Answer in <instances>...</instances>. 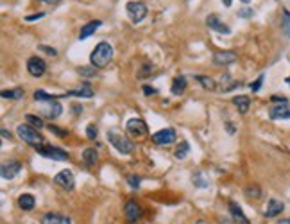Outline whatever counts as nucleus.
Instances as JSON below:
<instances>
[{"instance_id": "4be33fe9", "label": "nucleus", "mask_w": 290, "mask_h": 224, "mask_svg": "<svg viewBox=\"0 0 290 224\" xmlns=\"http://www.w3.org/2000/svg\"><path fill=\"white\" fill-rule=\"evenodd\" d=\"M36 205V199L32 194H22L20 197H18V207L22 208L24 212H29V210H32Z\"/></svg>"}, {"instance_id": "4c0bfd02", "label": "nucleus", "mask_w": 290, "mask_h": 224, "mask_svg": "<svg viewBox=\"0 0 290 224\" xmlns=\"http://www.w3.org/2000/svg\"><path fill=\"white\" fill-rule=\"evenodd\" d=\"M38 48H40V50H43L45 54H48V56H58V50H56L54 47H47V45H40Z\"/></svg>"}, {"instance_id": "c756f323", "label": "nucleus", "mask_w": 290, "mask_h": 224, "mask_svg": "<svg viewBox=\"0 0 290 224\" xmlns=\"http://www.w3.org/2000/svg\"><path fill=\"white\" fill-rule=\"evenodd\" d=\"M281 27H283L285 36L290 40V11L289 9H283V20H281Z\"/></svg>"}, {"instance_id": "72a5a7b5", "label": "nucleus", "mask_w": 290, "mask_h": 224, "mask_svg": "<svg viewBox=\"0 0 290 224\" xmlns=\"http://www.w3.org/2000/svg\"><path fill=\"white\" fill-rule=\"evenodd\" d=\"M77 74L83 77H93L97 74V68L93 65L92 66H81V68H77Z\"/></svg>"}, {"instance_id": "c9c22d12", "label": "nucleus", "mask_w": 290, "mask_h": 224, "mask_svg": "<svg viewBox=\"0 0 290 224\" xmlns=\"http://www.w3.org/2000/svg\"><path fill=\"white\" fill-rule=\"evenodd\" d=\"M86 136H88L90 140H95V138H97V128H95L93 124H90L88 128H86Z\"/></svg>"}, {"instance_id": "5701e85b", "label": "nucleus", "mask_w": 290, "mask_h": 224, "mask_svg": "<svg viewBox=\"0 0 290 224\" xmlns=\"http://www.w3.org/2000/svg\"><path fill=\"white\" fill-rule=\"evenodd\" d=\"M186 88V77L184 76H178L174 81H172V94L174 95H181Z\"/></svg>"}, {"instance_id": "37998d69", "label": "nucleus", "mask_w": 290, "mask_h": 224, "mask_svg": "<svg viewBox=\"0 0 290 224\" xmlns=\"http://www.w3.org/2000/svg\"><path fill=\"white\" fill-rule=\"evenodd\" d=\"M48 129L52 131V133H56V135H61V136H65L66 135V131H63V129H58L56 126H48Z\"/></svg>"}, {"instance_id": "bb28decb", "label": "nucleus", "mask_w": 290, "mask_h": 224, "mask_svg": "<svg viewBox=\"0 0 290 224\" xmlns=\"http://www.w3.org/2000/svg\"><path fill=\"white\" fill-rule=\"evenodd\" d=\"M196 79L199 81V84H201L204 90H215V88H217V83H215L212 77H208V76H196Z\"/></svg>"}, {"instance_id": "58836bf2", "label": "nucleus", "mask_w": 290, "mask_h": 224, "mask_svg": "<svg viewBox=\"0 0 290 224\" xmlns=\"http://www.w3.org/2000/svg\"><path fill=\"white\" fill-rule=\"evenodd\" d=\"M238 16H240V18H251V16H253V9L244 7V9H240V11H238Z\"/></svg>"}, {"instance_id": "9d476101", "label": "nucleus", "mask_w": 290, "mask_h": 224, "mask_svg": "<svg viewBox=\"0 0 290 224\" xmlns=\"http://www.w3.org/2000/svg\"><path fill=\"white\" fill-rule=\"evenodd\" d=\"M22 171V163L16 161V160H13V161H6V163H2L0 167V174H2V179H13V177H16Z\"/></svg>"}, {"instance_id": "f3484780", "label": "nucleus", "mask_w": 290, "mask_h": 224, "mask_svg": "<svg viewBox=\"0 0 290 224\" xmlns=\"http://www.w3.org/2000/svg\"><path fill=\"white\" fill-rule=\"evenodd\" d=\"M63 97H84V99H92V97H93V90L90 88L88 83H84L81 88L70 90V92L63 94Z\"/></svg>"}, {"instance_id": "ea45409f", "label": "nucleus", "mask_w": 290, "mask_h": 224, "mask_svg": "<svg viewBox=\"0 0 290 224\" xmlns=\"http://www.w3.org/2000/svg\"><path fill=\"white\" fill-rule=\"evenodd\" d=\"M143 94L147 95V97H151V95H156L158 94V90L156 88H153V86H149V84H145V86H143Z\"/></svg>"}, {"instance_id": "3c124183", "label": "nucleus", "mask_w": 290, "mask_h": 224, "mask_svg": "<svg viewBox=\"0 0 290 224\" xmlns=\"http://www.w3.org/2000/svg\"><path fill=\"white\" fill-rule=\"evenodd\" d=\"M222 4H224V6L229 7V6H231V0H222Z\"/></svg>"}, {"instance_id": "f257e3e1", "label": "nucleus", "mask_w": 290, "mask_h": 224, "mask_svg": "<svg viewBox=\"0 0 290 224\" xmlns=\"http://www.w3.org/2000/svg\"><path fill=\"white\" fill-rule=\"evenodd\" d=\"M113 59V47L107 42H101L90 54V61L95 68H104Z\"/></svg>"}, {"instance_id": "f8f14e48", "label": "nucleus", "mask_w": 290, "mask_h": 224, "mask_svg": "<svg viewBox=\"0 0 290 224\" xmlns=\"http://www.w3.org/2000/svg\"><path fill=\"white\" fill-rule=\"evenodd\" d=\"M124 215L127 219V223H137L138 219L142 217V208L137 201H127L124 205Z\"/></svg>"}, {"instance_id": "39448f33", "label": "nucleus", "mask_w": 290, "mask_h": 224, "mask_svg": "<svg viewBox=\"0 0 290 224\" xmlns=\"http://www.w3.org/2000/svg\"><path fill=\"white\" fill-rule=\"evenodd\" d=\"M34 149L40 156L48 158V160H56V161H65V160L70 158L66 151H63L61 147H54V145H43L42 144V145H36Z\"/></svg>"}, {"instance_id": "09e8293b", "label": "nucleus", "mask_w": 290, "mask_h": 224, "mask_svg": "<svg viewBox=\"0 0 290 224\" xmlns=\"http://www.w3.org/2000/svg\"><path fill=\"white\" fill-rule=\"evenodd\" d=\"M74 112H76V113H83V106H74Z\"/></svg>"}, {"instance_id": "7c9ffc66", "label": "nucleus", "mask_w": 290, "mask_h": 224, "mask_svg": "<svg viewBox=\"0 0 290 224\" xmlns=\"http://www.w3.org/2000/svg\"><path fill=\"white\" fill-rule=\"evenodd\" d=\"M244 192H245L247 197H255V199H260L261 197V189L258 185H249V187H245Z\"/></svg>"}, {"instance_id": "49530a36", "label": "nucleus", "mask_w": 290, "mask_h": 224, "mask_svg": "<svg viewBox=\"0 0 290 224\" xmlns=\"http://www.w3.org/2000/svg\"><path fill=\"white\" fill-rule=\"evenodd\" d=\"M43 4H56V2H60V0H40Z\"/></svg>"}, {"instance_id": "8fccbe9b", "label": "nucleus", "mask_w": 290, "mask_h": 224, "mask_svg": "<svg viewBox=\"0 0 290 224\" xmlns=\"http://www.w3.org/2000/svg\"><path fill=\"white\" fill-rule=\"evenodd\" d=\"M276 224H290V219H283V221H279V223Z\"/></svg>"}, {"instance_id": "c85d7f7f", "label": "nucleus", "mask_w": 290, "mask_h": 224, "mask_svg": "<svg viewBox=\"0 0 290 224\" xmlns=\"http://www.w3.org/2000/svg\"><path fill=\"white\" fill-rule=\"evenodd\" d=\"M22 95H24V90H22V88L4 90V92H2V97H4V99H13V100H16V99H20Z\"/></svg>"}, {"instance_id": "dca6fc26", "label": "nucleus", "mask_w": 290, "mask_h": 224, "mask_svg": "<svg viewBox=\"0 0 290 224\" xmlns=\"http://www.w3.org/2000/svg\"><path fill=\"white\" fill-rule=\"evenodd\" d=\"M285 210V203L279 199H269V203H267L265 210H263V215L265 217H276V215H279V213Z\"/></svg>"}, {"instance_id": "603ef678", "label": "nucleus", "mask_w": 290, "mask_h": 224, "mask_svg": "<svg viewBox=\"0 0 290 224\" xmlns=\"http://www.w3.org/2000/svg\"><path fill=\"white\" fill-rule=\"evenodd\" d=\"M196 224H206V221H197Z\"/></svg>"}, {"instance_id": "4468645a", "label": "nucleus", "mask_w": 290, "mask_h": 224, "mask_svg": "<svg viewBox=\"0 0 290 224\" xmlns=\"http://www.w3.org/2000/svg\"><path fill=\"white\" fill-rule=\"evenodd\" d=\"M206 25L210 27L212 31H217V32H220V34H229L231 29L228 27V25L220 20L217 15H210V16L206 18Z\"/></svg>"}, {"instance_id": "2eb2a0df", "label": "nucleus", "mask_w": 290, "mask_h": 224, "mask_svg": "<svg viewBox=\"0 0 290 224\" xmlns=\"http://www.w3.org/2000/svg\"><path fill=\"white\" fill-rule=\"evenodd\" d=\"M237 61V54L231 52V50H219V52L214 54V63L215 65L226 66L229 63H235Z\"/></svg>"}, {"instance_id": "0eeeda50", "label": "nucleus", "mask_w": 290, "mask_h": 224, "mask_svg": "<svg viewBox=\"0 0 290 224\" xmlns=\"http://www.w3.org/2000/svg\"><path fill=\"white\" fill-rule=\"evenodd\" d=\"M176 131L172 129V128H165V129L158 131V133H154L153 135V142L154 144H158V145H170L176 142Z\"/></svg>"}, {"instance_id": "393cba45", "label": "nucleus", "mask_w": 290, "mask_h": 224, "mask_svg": "<svg viewBox=\"0 0 290 224\" xmlns=\"http://www.w3.org/2000/svg\"><path fill=\"white\" fill-rule=\"evenodd\" d=\"M188 153H190V144L186 140H183L178 145V147H176V151H174V156H176L178 160H184L186 156H188Z\"/></svg>"}, {"instance_id": "423d86ee", "label": "nucleus", "mask_w": 290, "mask_h": 224, "mask_svg": "<svg viewBox=\"0 0 290 224\" xmlns=\"http://www.w3.org/2000/svg\"><path fill=\"white\" fill-rule=\"evenodd\" d=\"M42 115L43 117H47L50 118V120H54V118H58L63 113V106H61L60 102L56 99L52 100H47V102H42Z\"/></svg>"}, {"instance_id": "2f4dec72", "label": "nucleus", "mask_w": 290, "mask_h": 224, "mask_svg": "<svg viewBox=\"0 0 290 224\" xmlns=\"http://www.w3.org/2000/svg\"><path fill=\"white\" fill-rule=\"evenodd\" d=\"M52 99H58L56 95H48L47 92H43V90H36L34 92V100L38 102H47V100H52Z\"/></svg>"}, {"instance_id": "f03ea898", "label": "nucleus", "mask_w": 290, "mask_h": 224, "mask_svg": "<svg viewBox=\"0 0 290 224\" xmlns=\"http://www.w3.org/2000/svg\"><path fill=\"white\" fill-rule=\"evenodd\" d=\"M107 140H109V144H111L113 147L117 149L119 153L122 154H131L133 151H135V145H133V142L127 140L125 136H122L120 133H117V131H107Z\"/></svg>"}, {"instance_id": "e433bc0d", "label": "nucleus", "mask_w": 290, "mask_h": 224, "mask_svg": "<svg viewBox=\"0 0 290 224\" xmlns=\"http://www.w3.org/2000/svg\"><path fill=\"white\" fill-rule=\"evenodd\" d=\"M263 79H265V76H263V74H261V76L258 77V79H256L255 83L251 84V90H253V92H258V90L261 88V84H263Z\"/></svg>"}, {"instance_id": "b1692460", "label": "nucleus", "mask_w": 290, "mask_h": 224, "mask_svg": "<svg viewBox=\"0 0 290 224\" xmlns=\"http://www.w3.org/2000/svg\"><path fill=\"white\" fill-rule=\"evenodd\" d=\"M192 183H194V187L197 189H208L210 187V181H208V177L204 176V172H196L194 176H192Z\"/></svg>"}, {"instance_id": "473e14b6", "label": "nucleus", "mask_w": 290, "mask_h": 224, "mask_svg": "<svg viewBox=\"0 0 290 224\" xmlns=\"http://www.w3.org/2000/svg\"><path fill=\"white\" fill-rule=\"evenodd\" d=\"M25 120H27V122H29L31 126H32V128H34V129H42L43 126V120L40 117H36V115H25Z\"/></svg>"}, {"instance_id": "f704fd0d", "label": "nucleus", "mask_w": 290, "mask_h": 224, "mask_svg": "<svg viewBox=\"0 0 290 224\" xmlns=\"http://www.w3.org/2000/svg\"><path fill=\"white\" fill-rule=\"evenodd\" d=\"M140 183H142V179H140V176H137V174L127 176V185H129L131 189H138V187H140Z\"/></svg>"}, {"instance_id": "7ed1b4c3", "label": "nucleus", "mask_w": 290, "mask_h": 224, "mask_svg": "<svg viewBox=\"0 0 290 224\" xmlns=\"http://www.w3.org/2000/svg\"><path fill=\"white\" fill-rule=\"evenodd\" d=\"M16 135L20 136V138H22L24 142H27V144H31V145H34V147H36V145H42L43 140H45V138H43V136L29 124H20V126H18Z\"/></svg>"}, {"instance_id": "a878e982", "label": "nucleus", "mask_w": 290, "mask_h": 224, "mask_svg": "<svg viewBox=\"0 0 290 224\" xmlns=\"http://www.w3.org/2000/svg\"><path fill=\"white\" fill-rule=\"evenodd\" d=\"M83 160H84V163H86V165H95V163H97V160H99V154H97L95 149L88 147V149H84Z\"/></svg>"}, {"instance_id": "de8ad7c7", "label": "nucleus", "mask_w": 290, "mask_h": 224, "mask_svg": "<svg viewBox=\"0 0 290 224\" xmlns=\"http://www.w3.org/2000/svg\"><path fill=\"white\" fill-rule=\"evenodd\" d=\"M220 223H222V224H231L233 221H231V219H224V217H222V219H220Z\"/></svg>"}, {"instance_id": "a211bd4d", "label": "nucleus", "mask_w": 290, "mask_h": 224, "mask_svg": "<svg viewBox=\"0 0 290 224\" xmlns=\"http://www.w3.org/2000/svg\"><path fill=\"white\" fill-rule=\"evenodd\" d=\"M70 217L60 215V213H45L42 219V224H70Z\"/></svg>"}, {"instance_id": "20e7f679", "label": "nucleus", "mask_w": 290, "mask_h": 224, "mask_svg": "<svg viewBox=\"0 0 290 224\" xmlns=\"http://www.w3.org/2000/svg\"><path fill=\"white\" fill-rule=\"evenodd\" d=\"M125 11H127V16L133 24H140L143 18L147 16V6L143 2H138V0H131L125 4Z\"/></svg>"}, {"instance_id": "412c9836", "label": "nucleus", "mask_w": 290, "mask_h": 224, "mask_svg": "<svg viewBox=\"0 0 290 224\" xmlns=\"http://www.w3.org/2000/svg\"><path fill=\"white\" fill-rule=\"evenodd\" d=\"M229 213L233 215V221H238L240 224H249V219L244 215L242 208L238 207L235 201H229Z\"/></svg>"}, {"instance_id": "a19ab883", "label": "nucleus", "mask_w": 290, "mask_h": 224, "mask_svg": "<svg viewBox=\"0 0 290 224\" xmlns=\"http://www.w3.org/2000/svg\"><path fill=\"white\" fill-rule=\"evenodd\" d=\"M271 100H273V102H278V104H285V102H289L287 97H281V95H273Z\"/></svg>"}, {"instance_id": "1a4fd4ad", "label": "nucleus", "mask_w": 290, "mask_h": 224, "mask_svg": "<svg viewBox=\"0 0 290 224\" xmlns=\"http://www.w3.org/2000/svg\"><path fill=\"white\" fill-rule=\"evenodd\" d=\"M47 70V63L43 61L42 58H38V56H32L29 58L27 61V72H29L32 77H42Z\"/></svg>"}, {"instance_id": "aec40b11", "label": "nucleus", "mask_w": 290, "mask_h": 224, "mask_svg": "<svg viewBox=\"0 0 290 224\" xmlns=\"http://www.w3.org/2000/svg\"><path fill=\"white\" fill-rule=\"evenodd\" d=\"M233 104L238 108V112L245 115L249 112V106H251V99H249V95H235L233 97Z\"/></svg>"}, {"instance_id": "cd10ccee", "label": "nucleus", "mask_w": 290, "mask_h": 224, "mask_svg": "<svg viewBox=\"0 0 290 224\" xmlns=\"http://www.w3.org/2000/svg\"><path fill=\"white\" fill-rule=\"evenodd\" d=\"M229 81H231V76H229V74H224V76L220 77V90H222V92H229V90H233L235 86H238V83H233V84H231Z\"/></svg>"}, {"instance_id": "79ce46f5", "label": "nucleus", "mask_w": 290, "mask_h": 224, "mask_svg": "<svg viewBox=\"0 0 290 224\" xmlns=\"http://www.w3.org/2000/svg\"><path fill=\"white\" fill-rule=\"evenodd\" d=\"M45 16V13H38V15H29V16L25 18L27 22H32V20H40V18Z\"/></svg>"}, {"instance_id": "c03bdc74", "label": "nucleus", "mask_w": 290, "mask_h": 224, "mask_svg": "<svg viewBox=\"0 0 290 224\" xmlns=\"http://www.w3.org/2000/svg\"><path fill=\"white\" fill-rule=\"evenodd\" d=\"M0 135H2V138H6V140H9V138H11V133H9L7 129H2V131H0Z\"/></svg>"}, {"instance_id": "6ab92c4d", "label": "nucleus", "mask_w": 290, "mask_h": 224, "mask_svg": "<svg viewBox=\"0 0 290 224\" xmlns=\"http://www.w3.org/2000/svg\"><path fill=\"white\" fill-rule=\"evenodd\" d=\"M101 25H102L101 20H92V22H88L86 25H83V29H81V32H79V40H86V38H90L95 31L101 27Z\"/></svg>"}, {"instance_id": "a18cd8bd", "label": "nucleus", "mask_w": 290, "mask_h": 224, "mask_svg": "<svg viewBox=\"0 0 290 224\" xmlns=\"http://www.w3.org/2000/svg\"><path fill=\"white\" fill-rule=\"evenodd\" d=\"M231 124H233V122H226V128H228V131H229L231 135H233V133H235V128H233Z\"/></svg>"}, {"instance_id": "864d4df0", "label": "nucleus", "mask_w": 290, "mask_h": 224, "mask_svg": "<svg viewBox=\"0 0 290 224\" xmlns=\"http://www.w3.org/2000/svg\"><path fill=\"white\" fill-rule=\"evenodd\" d=\"M240 2H244V4H247V2H249V0H240Z\"/></svg>"}, {"instance_id": "6e6552de", "label": "nucleus", "mask_w": 290, "mask_h": 224, "mask_svg": "<svg viewBox=\"0 0 290 224\" xmlns=\"http://www.w3.org/2000/svg\"><path fill=\"white\" fill-rule=\"evenodd\" d=\"M54 183H56L58 187H61V189L72 190V189H74V185H76V177H74L72 171L65 169V171L58 172V174L54 176Z\"/></svg>"}, {"instance_id": "ddd939ff", "label": "nucleus", "mask_w": 290, "mask_h": 224, "mask_svg": "<svg viewBox=\"0 0 290 224\" xmlns=\"http://www.w3.org/2000/svg\"><path fill=\"white\" fill-rule=\"evenodd\" d=\"M269 117L273 120H287L290 118V104L285 102V104H276L269 110Z\"/></svg>"}, {"instance_id": "9b49d317", "label": "nucleus", "mask_w": 290, "mask_h": 224, "mask_svg": "<svg viewBox=\"0 0 290 224\" xmlns=\"http://www.w3.org/2000/svg\"><path fill=\"white\" fill-rule=\"evenodd\" d=\"M125 129L133 136H143V135H147V131H149L147 124L143 122L142 118H129L127 124H125Z\"/></svg>"}]
</instances>
